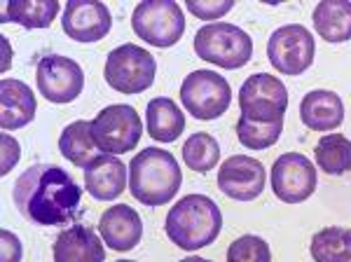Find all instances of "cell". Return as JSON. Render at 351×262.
<instances>
[{
	"mask_svg": "<svg viewBox=\"0 0 351 262\" xmlns=\"http://www.w3.org/2000/svg\"><path fill=\"white\" fill-rule=\"evenodd\" d=\"M12 199L26 220L43 227H59L77 218L82 190L61 167L33 164L16 178Z\"/></svg>",
	"mask_w": 351,
	"mask_h": 262,
	"instance_id": "obj_1",
	"label": "cell"
},
{
	"mask_svg": "<svg viewBox=\"0 0 351 262\" xmlns=\"http://www.w3.org/2000/svg\"><path fill=\"white\" fill-rule=\"evenodd\" d=\"M183 171L171 152L162 147H145L129 162V192L145 206H164L178 195Z\"/></svg>",
	"mask_w": 351,
	"mask_h": 262,
	"instance_id": "obj_2",
	"label": "cell"
},
{
	"mask_svg": "<svg viewBox=\"0 0 351 262\" xmlns=\"http://www.w3.org/2000/svg\"><path fill=\"white\" fill-rule=\"evenodd\" d=\"M173 246L197 250L211 246L223 230V213L218 204L206 195H188L173 204L164 223Z\"/></svg>",
	"mask_w": 351,
	"mask_h": 262,
	"instance_id": "obj_3",
	"label": "cell"
},
{
	"mask_svg": "<svg viewBox=\"0 0 351 262\" xmlns=\"http://www.w3.org/2000/svg\"><path fill=\"white\" fill-rule=\"evenodd\" d=\"M195 52L199 59L228 71L243 68L253 56V40L243 28L234 24H206L195 36Z\"/></svg>",
	"mask_w": 351,
	"mask_h": 262,
	"instance_id": "obj_4",
	"label": "cell"
},
{
	"mask_svg": "<svg viewBox=\"0 0 351 262\" xmlns=\"http://www.w3.org/2000/svg\"><path fill=\"white\" fill-rule=\"evenodd\" d=\"M157 73V61L148 49L134 43L120 45L108 54L104 68V78L115 92L141 94L152 87Z\"/></svg>",
	"mask_w": 351,
	"mask_h": 262,
	"instance_id": "obj_5",
	"label": "cell"
},
{
	"mask_svg": "<svg viewBox=\"0 0 351 262\" xmlns=\"http://www.w3.org/2000/svg\"><path fill=\"white\" fill-rule=\"evenodd\" d=\"M132 28L152 47H173L185 33V16L173 0H145L134 8Z\"/></svg>",
	"mask_w": 351,
	"mask_h": 262,
	"instance_id": "obj_6",
	"label": "cell"
},
{
	"mask_svg": "<svg viewBox=\"0 0 351 262\" xmlns=\"http://www.w3.org/2000/svg\"><path fill=\"white\" fill-rule=\"evenodd\" d=\"M183 108L195 119H218L230 108V82L216 71H195L180 84Z\"/></svg>",
	"mask_w": 351,
	"mask_h": 262,
	"instance_id": "obj_7",
	"label": "cell"
},
{
	"mask_svg": "<svg viewBox=\"0 0 351 262\" xmlns=\"http://www.w3.org/2000/svg\"><path fill=\"white\" fill-rule=\"evenodd\" d=\"M92 134L96 145L108 155L132 152L143 136V122L134 106H108L92 119Z\"/></svg>",
	"mask_w": 351,
	"mask_h": 262,
	"instance_id": "obj_8",
	"label": "cell"
},
{
	"mask_svg": "<svg viewBox=\"0 0 351 262\" xmlns=\"http://www.w3.org/2000/svg\"><path fill=\"white\" fill-rule=\"evenodd\" d=\"M288 108V89L279 78L269 73H256L246 78L239 89V110L253 122H276L284 119Z\"/></svg>",
	"mask_w": 351,
	"mask_h": 262,
	"instance_id": "obj_9",
	"label": "cell"
},
{
	"mask_svg": "<svg viewBox=\"0 0 351 262\" xmlns=\"http://www.w3.org/2000/svg\"><path fill=\"white\" fill-rule=\"evenodd\" d=\"M267 56L269 64L284 75H302L314 64V36L300 24L276 28L267 43Z\"/></svg>",
	"mask_w": 351,
	"mask_h": 262,
	"instance_id": "obj_10",
	"label": "cell"
},
{
	"mask_svg": "<svg viewBox=\"0 0 351 262\" xmlns=\"http://www.w3.org/2000/svg\"><path fill=\"white\" fill-rule=\"evenodd\" d=\"M38 92L52 104H71L84 89V71L80 64L61 54H47L38 61Z\"/></svg>",
	"mask_w": 351,
	"mask_h": 262,
	"instance_id": "obj_11",
	"label": "cell"
},
{
	"mask_svg": "<svg viewBox=\"0 0 351 262\" xmlns=\"http://www.w3.org/2000/svg\"><path fill=\"white\" fill-rule=\"evenodd\" d=\"M316 169L302 152H286L271 167V192L286 204H302L316 190Z\"/></svg>",
	"mask_w": 351,
	"mask_h": 262,
	"instance_id": "obj_12",
	"label": "cell"
},
{
	"mask_svg": "<svg viewBox=\"0 0 351 262\" xmlns=\"http://www.w3.org/2000/svg\"><path fill=\"white\" fill-rule=\"evenodd\" d=\"M267 174L263 162L248 155H232L220 164L218 171V187L223 195L237 202H253L263 195Z\"/></svg>",
	"mask_w": 351,
	"mask_h": 262,
	"instance_id": "obj_13",
	"label": "cell"
},
{
	"mask_svg": "<svg viewBox=\"0 0 351 262\" xmlns=\"http://www.w3.org/2000/svg\"><path fill=\"white\" fill-rule=\"evenodd\" d=\"M64 33L77 43H99L110 33L112 16L106 3L96 0H71L61 16Z\"/></svg>",
	"mask_w": 351,
	"mask_h": 262,
	"instance_id": "obj_14",
	"label": "cell"
},
{
	"mask_svg": "<svg viewBox=\"0 0 351 262\" xmlns=\"http://www.w3.org/2000/svg\"><path fill=\"white\" fill-rule=\"evenodd\" d=\"M38 110L33 89L21 80H0V127L5 131L21 129L33 122Z\"/></svg>",
	"mask_w": 351,
	"mask_h": 262,
	"instance_id": "obj_15",
	"label": "cell"
},
{
	"mask_svg": "<svg viewBox=\"0 0 351 262\" xmlns=\"http://www.w3.org/2000/svg\"><path fill=\"white\" fill-rule=\"evenodd\" d=\"M99 232L112 250L122 253V250H132L138 246L141 237H143V223H141V215L132 206L115 204L101 215Z\"/></svg>",
	"mask_w": 351,
	"mask_h": 262,
	"instance_id": "obj_16",
	"label": "cell"
},
{
	"mask_svg": "<svg viewBox=\"0 0 351 262\" xmlns=\"http://www.w3.org/2000/svg\"><path fill=\"white\" fill-rule=\"evenodd\" d=\"M87 192L99 202H112L127 187V167L117 155H99L84 169Z\"/></svg>",
	"mask_w": 351,
	"mask_h": 262,
	"instance_id": "obj_17",
	"label": "cell"
},
{
	"mask_svg": "<svg viewBox=\"0 0 351 262\" xmlns=\"http://www.w3.org/2000/svg\"><path fill=\"white\" fill-rule=\"evenodd\" d=\"M106 248L92 227L73 225L54 241V262H104Z\"/></svg>",
	"mask_w": 351,
	"mask_h": 262,
	"instance_id": "obj_18",
	"label": "cell"
},
{
	"mask_svg": "<svg viewBox=\"0 0 351 262\" xmlns=\"http://www.w3.org/2000/svg\"><path fill=\"white\" fill-rule=\"evenodd\" d=\"M300 117L311 131H332L344 122V104L335 92L314 89L300 104Z\"/></svg>",
	"mask_w": 351,
	"mask_h": 262,
	"instance_id": "obj_19",
	"label": "cell"
},
{
	"mask_svg": "<svg viewBox=\"0 0 351 262\" xmlns=\"http://www.w3.org/2000/svg\"><path fill=\"white\" fill-rule=\"evenodd\" d=\"M145 127L157 143H173L185 129V115L176 101L160 96L152 99L145 108Z\"/></svg>",
	"mask_w": 351,
	"mask_h": 262,
	"instance_id": "obj_20",
	"label": "cell"
},
{
	"mask_svg": "<svg viewBox=\"0 0 351 262\" xmlns=\"http://www.w3.org/2000/svg\"><path fill=\"white\" fill-rule=\"evenodd\" d=\"M314 28L326 43L351 40V3L347 0H321L314 8Z\"/></svg>",
	"mask_w": 351,
	"mask_h": 262,
	"instance_id": "obj_21",
	"label": "cell"
},
{
	"mask_svg": "<svg viewBox=\"0 0 351 262\" xmlns=\"http://www.w3.org/2000/svg\"><path fill=\"white\" fill-rule=\"evenodd\" d=\"M59 150L71 164H75V167H80V169H87L89 164L99 157V150H101L94 141L92 122L77 119V122L68 124L59 136Z\"/></svg>",
	"mask_w": 351,
	"mask_h": 262,
	"instance_id": "obj_22",
	"label": "cell"
},
{
	"mask_svg": "<svg viewBox=\"0 0 351 262\" xmlns=\"http://www.w3.org/2000/svg\"><path fill=\"white\" fill-rule=\"evenodd\" d=\"M309 253L314 262H351V230L324 227L311 237Z\"/></svg>",
	"mask_w": 351,
	"mask_h": 262,
	"instance_id": "obj_23",
	"label": "cell"
},
{
	"mask_svg": "<svg viewBox=\"0 0 351 262\" xmlns=\"http://www.w3.org/2000/svg\"><path fill=\"white\" fill-rule=\"evenodd\" d=\"M61 5L56 0H40V3H31V0H14V3L5 5L3 19L14 21V24L24 28H47L59 14Z\"/></svg>",
	"mask_w": 351,
	"mask_h": 262,
	"instance_id": "obj_24",
	"label": "cell"
},
{
	"mask_svg": "<svg viewBox=\"0 0 351 262\" xmlns=\"http://www.w3.org/2000/svg\"><path fill=\"white\" fill-rule=\"evenodd\" d=\"M316 164L330 176H342L351 171V141L342 134H326L316 143Z\"/></svg>",
	"mask_w": 351,
	"mask_h": 262,
	"instance_id": "obj_25",
	"label": "cell"
},
{
	"mask_svg": "<svg viewBox=\"0 0 351 262\" xmlns=\"http://www.w3.org/2000/svg\"><path fill=\"white\" fill-rule=\"evenodd\" d=\"M183 162L190 171L206 174L220 162V145L211 134H192L183 143Z\"/></svg>",
	"mask_w": 351,
	"mask_h": 262,
	"instance_id": "obj_26",
	"label": "cell"
},
{
	"mask_svg": "<svg viewBox=\"0 0 351 262\" xmlns=\"http://www.w3.org/2000/svg\"><path fill=\"white\" fill-rule=\"evenodd\" d=\"M281 131H284V119H276V122H253V119L239 115V122H237V139L248 150L271 147L281 139Z\"/></svg>",
	"mask_w": 351,
	"mask_h": 262,
	"instance_id": "obj_27",
	"label": "cell"
},
{
	"mask_svg": "<svg viewBox=\"0 0 351 262\" xmlns=\"http://www.w3.org/2000/svg\"><path fill=\"white\" fill-rule=\"evenodd\" d=\"M228 262H271L269 243L256 235H243L228 248Z\"/></svg>",
	"mask_w": 351,
	"mask_h": 262,
	"instance_id": "obj_28",
	"label": "cell"
},
{
	"mask_svg": "<svg viewBox=\"0 0 351 262\" xmlns=\"http://www.w3.org/2000/svg\"><path fill=\"white\" fill-rule=\"evenodd\" d=\"M185 8H188L195 16L204 19V21H213V19H220V16L228 14L230 10L234 8V3H232V0H220V3H213V0H208V3L188 0V3H185Z\"/></svg>",
	"mask_w": 351,
	"mask_h": 262,
	"instance_id": "obj_29",
	"label": "cell"
},
{
	"mask_svg": "<svg viewBox=\"0 0 351 262\" xmlns=\"http://www.w3.org/2000/svg\"><path fill=\"white\" fill-rule=\"evenodd\" d=\"M0 143H3V169H0V174L3 176H8L10 171L14 169V164L19 162V152H21V147L19 143L12 139L10 134H3V139H0Z\"/></svg>",
	"mask_w": 351,
	"mask_h": 262,
	"instance_id": "obj_30",
	"label": "cell"
},
{
	"mask_svg": "<svg viewBox=\"0 0 351 262\" xmlns=\"http://www.w3.org/2000/svg\"><path fill=\"white\" fill-rule=\"evenodd\" d=\"M0 239H3V255H0V262H21L19 237L12 235L10 230H3L0 232Z\"/></svg>",
	"mask_w": 351,
	"mask_h": 262,
	"instance_id": "obj_31",
	"label": "cell"
},
{
	"mask_svg": "<svg viewBox=\"0 0 351 262\" xmlns=\"http://www.w3.org/2000/svg\"><path fill=\"white\" fill-rule=\"evenodd\" d=\"M178 262H213V260H206V258H199V255H190V258H183Z\"/></svg>",
	"mask_w": 351,
	"mask_h": 262,
	"instance_id": "obj_32",
	"label": "cell"
},
{
	"mask_svg": "<svg viewBox=\"0 0 351 262\" xmlns=\"http://www.w3.org/2000/svg\"><path fill=\"white\" fill-rule=\"evenodd\" d=\"M117 262H136V260H117Z\"/></svg>",
	"mask_w": 351,
	"mask_h": 262,
	"instance_id": "obj_33",
	"label": "cell"
}]
</instances>
